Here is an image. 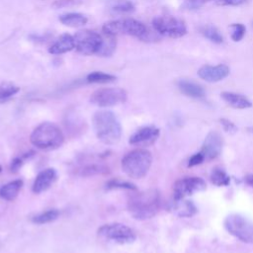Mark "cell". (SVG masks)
<instances>
[{
	"label": "cell",
	"mask_w": 253,
	"mask_h": 253,
	"mask_svg": "<svg viewBox=\"0 0 253 253\" xmlns=\"http://www.w3.org/2000/svg\"><path fill=\"white\" fill-rule=\"evenodd\" d=\"M207 188L206 181L201 177L191 176L177 180L173 186V199L180 200L198 192H203Z\"/></svg>",
	"instance_id": "8fae6325"
},
{
	"label": "cell",
	"mask_w": 253,
	"mask_h": 253,
	"mask_svg": "<svg viewBox=\"0 0 253 253\" xmlns=\"http://www.w3.org/2000/svg\"><path fill=\"white\" fill-rule=\"evenodd\" d=\"M205 156L203 155V153L200 151V152H197L195 154H193L189 161H188V167H194V166H197V165H200L202 164L204 161H205Z\"/></svg>",
	"instance_id": "836d02e7"
},
{
	"label": "cell",
	"mask_w": 253,
	"mask_h": 253,
	"mask_svg": "<svg viewBox=\"0 0 253 253\" xmlns=\"http://www.w3.org/2000/svg\"><path fill=\"white\" fill-rule=\"evenodd\" d=\"M219 122H220V125L222 126L223 129H224L226 132H230V133L236 132L237 126H236L232 122H230L229 120L222 118V119L219 120Z\"/></svg>",
	"instance_id": "e575fe53"
},
{
	"label": "cell",
	"mask_w": 253,
	"mask_h": 253,
	"mask_svg": "<svg viewBox=\"0 0 253 253\" xmlns=\"http://www.w3.org/2000/svg\"><path fill=\"white\" fill-rule=\"evenodd\" d=\"M75 48L74 38L70 34H62L48 48V52L54 55L68 52Z\"/></svg>",
	"instance_id": "e0dca14e"
},
{
	"label": "cell",
	"mask_w": 253,
	"mask_h": 253,
	"mask_svg": "<svg viewBox=\"0 0 253 253\" xmlns=\"http://www.w3.org/2000/svg\"><path fill=\"white\" fill-rule=\"evenodd\" d=\"M60 212L57 209H50L33 216L32 221L36 224H44L58 218Z\"/></svg>",
	"instance_id": "cb8c5ba5"
},
{
	"label": "cell",
	"mask_w": 253,
	"mask_h": 253,
	"mask_svg": "<svg viewBox=\"0 0 253 253\" xmlns=\"http://www.w3.org/2000/svg\"><path fill=\"white\" fill-rule=\"evenodd\" d=\"M160 135V130L154 126H145L136 129L128 139L129 144L136 146H149L153 144Z\"/></svg>",
	"instance_id": "7c38bea8"
},
{
	"label": "cell",
	"mask_w": 253,
	"mask_h": 253,
	"mask_svg": "<svg viewBox=\"0 0 253 253\" xmlns=\"http://www.w3.org/2000/svg\"><path fill=\"white\" fill-rule=\"evenodd\" d=\"M1 171H2V167H1V165H0V173H1Z\"/></svg>",
	"instance_id": "ab89813d"
},
{
	"label": "cell",
	"mask_w": 253,
	"mask_h": 253,
	"mask_svg": "<svg viewBox=\"0 0 253 253\" xmlns=\"http://www.w3.org/2000/svg\"><path fill=\"white\" fill-rule=\"evenodd\" d=\"M202 35L209 41L214 43H221L223 42V37L218 32V30L212 26H205L201 28Z\"/></svg>",
	"instance_id": "83f0119b"
},
{
	"label": "cell",
	"mask_w": 253,
	"mask_h": 253,
	"mask_svg": "<svg viewBox=\"0 0 253 253\" xmlns=\"http://www.w3.org/2000/svg\"><path fill=\"white\" fill-rule=\"evenodd\" d=\"M229 67L225 64L204 65L198 70V76L207 82H218L229 75Z\"/></svg>",
	"instance_id": "5bb4252c"
},
{
	"label": "cell",
	"mask_w": 253,
	"mask_h": 253,
	"mask_svg": "<svg viewBox=\"0 0 253 253\" xmlns=\"http://www.w3.org/2000/svg\"><path fill=\"white\" fill-rule=\"evenodd\" d=\"M152 164L150 151L144 148H137L126 153L121 162L125 174L133 179L143 178L149 171Z\"/></svg>",
	"instance_id": "5b68a950"
},
{
	"label": "cell",
	"mask_w": 253,
	"mask_h": 253,
	"mask_svg": "<svg viewBox=\"0 0 253 253\" xmlns=\"http://www.w3.org/2000/svg\"><path fill=\"white\" fill-rule=\"evenodd\" d=\"M59 21L64 26H67L70 28H79V27H83L88 22V19L86 16L80 13H67V14L61 15L59 17Z\"/></svg>",
	"instance_id": "44dd1931"
},
{
	"label": "cell",
	"mask_w": 253,
	"mask_h": 253,
	"mask_svg": "<svg viewBox=\"0 0 253 253\" xmlns=\"http://www.w3.org/2000/svg\"><path fill=\"white\" fill-rule=\"evenodd\" d=\"M106 38H104V42L103 45L98 53V55L100 56H110L111 54H113V52L115 51L116 48V40L114 39L115 37H111V36H107L105 35Z\"/></svg>",
	"instance_id": "f546056e"
},
{
	"label": "cell",
	"mask_w": 253,
	"mask_h": 253,
	"mask_svg": "<svg viewBox=\"0 0 253 253\" xmlns=\"http://www.w3.org/2000/svg\"><path fill=\"white\" fill-rule=\"evenodd\" d=\"M73 38L76 50L83 55L98 54L104 42V38L100 34L90 30L78 31Z\"/></svg>",
	"instance_id": "ba28073f"
},
{
	"label": "cell",
	"mask_w": 253,
	"mask_h": 253,
	"mask_svg": "<svg viewBox=\"0 0 253 253\" xmlns=\"http://www.w3.org/2000/svg\"><path fill=\"white\" fill-rule=\"evenodd\" d=\"M57 178V173L53 168H46L42 170L36 177L32 191L35 194H41L48 190Z\"/></svg>",
	"instance_id": "9a60e30c"
},
{
	"label": "cell",
	"mask_w": 253,
	"mask_h": 253,
	"mask_svg": "<svg viewBox=\"0 0 253 253\" xmlns=\"http://www.w3.org/2000/svg\"><path fill=\"white\" fill-rule=\"evenodd\" d=\"M154 31L160 36L178 39L187 34V28L183 21L172 16H156L152 20Z\"/></svg>",
	"instance_id": "52a82bcc"
},
{
	"label": "cell",
	"mask_w": 253,
	"mask_h": 253,
	"mask_svg": "<svg viewBox=\"0 0 253 253\" xmlns=\"http://www.w3.org/2000/svg\"><path fill=\"white\" fill-rule=\"evenodd\" d=\"M102 31L111 37L131 36L143 42H149L152 39L150 32L143 23L129 18L107 22L103 25Z\"/></svg>",
	"instance_id": "3957f363"
},
{
	"label": "cell",
	"mask_w": 253,
	"mask_h": 253,
	"mask_svg": "<svg viewBox=\"0 0 253 253\" xmlns=\"http://www.w3.org/2000/svg\"><path fill=\"white\" fill-rule=\"evenodd\" d=\"M210 178H211V183L213 185L217 186V187L228 186L229 183H230L229 176L221 168H214V169H212Z\"/></svg>",
	"instance_id": "d4e9b609"
},
{
	"label": "cell",
	"mask_w": 253,
	"mask_h": 253,
	"mask_svg": "<svg viewBox=\"0 0 253 253\" xmlns=\"http://www.w3.org/2000/svg\"><path fill=\"white\" fill-rule=\"evenodd\" d=\"M177 87L184 95L188 97L196 98V99H201L205 97L204 88L193 81L181 79L177 82Z\"/></svg>",
	"instance_id": "ac0fdd59"
},
{
	"label": "cell",
	"mask_w": 253,
	"mask_h": 253,
	"mask_svg": "<svg viewBox=\"0 0 253 253\" xmlns=\"http://www.w3.org/2000/svg\"><path fill=\"white\" fill-rule=\"evenodd\" d=\"M31 143L42 150H54L64 142V134L54 123L44 122L40 124L30 135Z\"/></svg>",
	"instance_id": "277c9868"
},
{
	"label": "cell",
	"mask_w": 253,
	"mask_h": 253,
	"mask_svg": "<svg viewBox=\"0 0 253 253\" xmlns=\"http://www.w3.org/2000/svg\"><path fill=\"white\" fill-rule=\"evenodd\" d=\"M82 4L80 0H55L51 6L54 9H61V8H69V7H76Z\"/></svg>",
	"instance_id": "d6a6232c"
},
{
	"label": "cell",
	"mask_w": 253,
	"mask_h": 253,
	"mask_svg": "<svg viewBox=\"0 0 253 253\" xmlns=\"http://www.w3.org/2000/svg\"><path fill=\"white\" fill-rule=\"evenodd\" d=\"M245 182L247 185H249L251 188H253V174H249L245 177Z\"/></svg>",
	"instance_id": "74e56055"
},
{
	"label": "cell",
	"mask_w": 253,
	"mask_h": 253,
	"mask_svg": "<svg viewBox=\"0 0 253 253\" xmlns=\"http://www.w3.org/2000/svg\"><path fill=\"white\" fill-rule=\"evenodd\" d=\"M79 175L84 177H90L94 175H101V174H107L109 173V168L103 164H87L83 167H81L79 170Z\"/></svg>",
	"instance_id": "603a6c76"
},
{
	"label": "cell",
	"mask_w": 253,
	"mask_h": 253,
	"mask_svg": "<svg viewBox=\"0 0 253 253\" xmlns=\"http://www.w3.org/2000/svg\"><path fill=\"white\" fill-rule=\"evenodd\" d=\"M161 196L157 189H148L132 194L127 201V211L137 220L153 217L160 209Z\"/></svg>",
	"instance_id": "6da1fadb"
},
{
	"label": "cell",
	"mask_w": 253,
	"mask_h": 253,
	"mask_svg": "<svg viewBox=\"0 0 253 253\" xmlns=\"http://www.w3.org/2000/svg\"><path fill=\"white\" fill-rule=\"evenodd\" d=\"M225 229L245 243L253 244V222L240 214H229L224 220Z\"/></svg>",
	"instance_id": "9c48e42d"
},
{
	"label": "cell",
	"mask_w": 253,
	"mask_h": 253,
	"mask_svg": "<svg viewBox=\"0 0 253 253\" xmlns=\"http://www.w3.org/2000/svg\"><path fill=\"white\" fill-rule=\"evenodd\" d=\"M99 236L119 244L132 243L136 239L135 232L126 224L113 222L100 226L97 230Z\"/></svg>",
	"instance_id": "8992f818"
},
{
	"label": "cell",
	"mask_w": 253,
	"mask_h": 253,
	"mask_svg": "<svg viewBox=\"0 0 253 253\" xmlns=\"http://www.w3.org/2000/svg\"><path fill=\"white\" fill-rule=\"evenodd\" d=\"M168 211L179 217H191L198 211L194 203L185 199H173L168 205Z\"/></svg>",
	"instance_id": "2e32d148"
},
{
	"label": "cell",
	"mask_w": 253,
	"mask_h": 253,
	"mask_svg": "<svg viewBox=\"0 0 253 253\" xmlns=\"http://www.w3.org/2000/svg\"><path fill=\"white\" fill-rule=\"evenodd\" d=\"M107 190L112 189H125V190H130V191H136L137 188L134 184L127 182V181H122L120 179H111L109 180L105 185Z\"/></svg>",
	"instance_id": "f1b7e54d"
},
{
	"label": "cell",
	"mask_w": 253,
	"mask_h": 253,
	"mask_svg": "<svg viewBox=\"0 0 253 253\" xmlns=\"http://www.w3.org/2000/svg\"><path fill=\"white\" fill-rule=\"evenodd\" d=\"M247 0H215L218 6H238L245 3Z\"/></svg>",
	"instance_id": "8d00e7d4"
},
{
	"label": "cell",
	"mask_w": 253,
	"mask_h": 253,
	"mask_svg": "<svg viewBox=\"0 0 253 253\" xmlns=\"http://www.w3.org/2000/svg\"><path fill=\"white\" fill-rule=\"evenodd\" d=\"M116 79H117V77L115 75L101 72V71L91 72L86 77V81L88 83H100V84L114 82Z\"/></svg>",
	"instance_id": "484cf974"
},
{
	"label": "cell",
	"mask_w": 253,
	"mask_h": 253,
	"mask_svg": "<svg viewBox=\"0 0 253 253\" xmlns=\"http://www.w3.org/2000/svg\"><path fill=\"white\" fill-rule=\"evenodd\" d=\"M247 129H248V131H249V132H251V133L253 134V127H252V126H251V127H248Z\"/></svg>",
	"instance_id": "f35d334b"
},
{
	"label": "cell",
	"mask_w": 253,
	"mask_h": 253,
	"mask_svg": "<svg viewBox=\"0 0 253 253\" xmlns=\"http://www.w3.org/2000/svg\"><path fill=\"white\" fill-rule=\"evenodd\" d=\"M221 98L232 108L235 109H247L252 107L251 101L243 95L236 94L233 92H222Z\"/></svg>",
	"instance_id": "ffe728a7"
},
{
	"label": "cell",
	"mask_w": 253,
	"mask_h": 253,
	"mask_svg": "<svg viewBox=\"0 0 253 253\" xmlns=\"http://www.w3.org/2000/svg\"><path fill=\"white\" fill-rule=\"evenodd\" d=\"M34 155H35V151L30 150V151H28V152H26V153H23V154L20 155V156L15 157V158L12 160L11 164H10V170H11V172H13V173L18 172V171L20 170V168L23 166V164H24L27 160H29L30 158H32Z\"/></svg>",
	"instance_id": "4dcf8cb0"
},
{
	"label": "cell",
	"mask_w": 253,
	"mask_h": 253,
	"mask_svg": "<svg viewBox=\"0 0 253 253\" xmlns=\"http://www.w3.org/2000/svg\"><path fill=\"white\" fill-rule=\"evenodd\" d=\"M210 1H212V0H186L185 6L188 9H198L201 6H203L205 3Z\"/></svg>",
	"instance_id": "d590c367"
},
{
	"label": "cell",
	"mask_w": 253,
	"mask_h": 253,
	"mask_svg": "<svg viewBox=\"0 0 253 253\" xmlns=\"http://www.w3.org/2000/svg\"><path fill=\"white\" fill-rule=\"evenodd\" d=\"M221 148L222 139L220 134L217 131L211 130L207 134L203 142L201 152L205 156L206 160H211L216 158L220 154Z\"/></svg>",
	"instance_id": "4fadbf2b"
},
{
	"label": "cell",
	"mask_w": 253,
	"mask_h": 253,
	"mask_svg": "<svg viewBox=\"0 0 253 253\" xmlns=\"http://www.w3.org/2000/svg\"><path fill=\"white\" fill-rule=\"evenodd\" d=\"M127 99V94L125 89L114 88H101L94 91L90 96V102L98 107H113L125 103Z\"/></svg>",
	"instance_id": "30bf717a"
},
{
	"label": "cell",
	"mask_w": 253,
	"mask_h": 253,
	"mask_svg": "<svg viewBox=\"0 0 253 253\" xmlns=\"http://www.w3.org/2000/svg\"><path fill=\"white\" fill-rule=\"evenodd\" d=\"M23 184H24L23 180L17 179V180H13V181L3 185L0 188V198L4 201H8V202L14 201L18 197V195L23 187Z\"/></svg>",
	"instance_id": "d6986e66"
},
{
	"label": "cell",
	"mask_w": 253,
	"mask_h": 253,
	"mask_svg": "<svg viewBox=\"0 0 253 253\" xmlns=\"http://www.w3.org/2000/svg\"><path fill=\"white\" fill-rule=\"evenodd\" d=\"M20 91V87L12 82H3L0 84V104L8 102Z\"/></svg>",
	"instance_id": "7402d4cb"
},
{
	"label": "cell",
	"mask_w": 253,
	"mask_h": 253,
	"mask_svg": "<svg viewBox=\"0 0 253 253\" xmlns=\"http://www.w3.org/2000/svg\"><path fill=\"white\" fill-rule=\"evenodd\" d=\"M111 11L116 14H127L134 11V5L128 0H115L111 5Z\"/></svg>",
	"instance_id": "4316f807"
},
{
	"label": "cell",
	"mask_w": 253,
	"mask_h": 253,
	"mask_svg": "<svg viewBox=\"0 0 253 253\" xmlns=\"http://www.w3.org/2000/svg\"><path fill=\"white\" fill-rule=\"evenodd\" d=\"M93 129L97 138L105 144L113 145L122 137V126L118 117L112 111H97L92 118Z\"/></svg>",
	"instance_id": "7a4b0ae2"
},
{
	"label": "cell",
	"mask_w": 253,
	"mask_h": 253,
	"mask_svg": "<svg viewBox=\"0 0 253 253\" xmlns=\"http://www.w3.org/2000/svg\"><path fill=\"white\" fill-rule=\"evenodd\" d=\"M230 29H231V39L233 42H240L246 32L245 27L242 24H232L230 25Z\"/></svg>",
	"instance_id": "1f68e13d"
}]
</instances>
